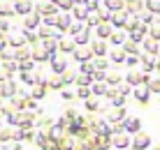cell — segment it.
I'll use <instances>...</instances> for the list:
<instances>
[{"label":"cell","mask_w":160,"mask_h":150,"mask_svg":"<svg viewBox=\"0 0 160 150\" xmlns=\"http://www.w3.org/2000/svg\"><path fill=\"white\" fill-rule=\"evenodd\" d=\"M130 146H132V150H146L148 146H151V136L146 134V132H137V134H132V138H130Z\"/></svg>","instance_id":"6da1fadb"},{"label":"cell","mask_w":160,"mask_h":150,"mask_svg":"<svg viewBox=\"0 0 160 150\" xmlns=\"http://www.w3.org/2000/svg\"><path fill=\"white\" fill-rule=\"evenodd\" d=\"M135 97L139 104H148V99H151V90H148V86H144V83H139V86H135Z\"/></svg>","instance_id":"7a4b0ae2"},{"label":"cell","mask_w":160,"mask_h":150,"mask_svg":"<svg viewBox=\"0 0 160 150\" xmlns=\"http://www.w3.org/2000/svg\"><path fill=\"white\" fill-rule=\"evenodd\" d=\"M156 60H158V55H153V53H146V51L139 53V63L144 65V72H153L156 69Z\"/></svg>","instance_id":"3957f363"},{"label":"cell","mask_w":160,"mask_h":150,"mask_svg":"<svg viewBox=\"0 0 160 150\" xmlns=\"http://www.w3.org/2000/svg\"><path fill=\"white\" fill-rule=\"evenodd\" d=\"M142 44V51H146V53H153V55H158V51H160V42H156L153 37H144V40L139 42Z\"/></svg>","instance_id":"277c9868"},{"label":"cell","mask_w":160,"mask_h":150,"mask_svg":"<svg viewBox=\"0 0 160 150\" xmlns=\"http://www.w3.org/2000/svg\"><path fill=\"white\" fill-rule=\"evenodd\" d=\"M123 129L128 134H137L142 129V120L139 118H123Z\"/></svg>","instance_id":"5b68a950"},{"label":"cell","mask_w":160,"mask_h":150,"mask_svg":"<svg viewBox=\"0 0 160 150\" xmlns=\"http://www.w3.org/2000/svg\"><path fill=\"white\" fill-rule=\"evenodd\" d=\"M146 35H148V26L142 23V21H139V26H137V28H132V30H130V40H135V42H142Z\"/></svg>","instance_id":"8992f818"},{"label":"cell","mask_w":160,"mask_h":150,"mask_svg":"<svg viewBox=\"0 0 160 150\" xmlns=\"http://www.w3.org/2000/svg\"><path fill=\"white\" fill-rule=\"evenodd\" d=\"M114 146L121 148V150H125V148L130 146V134L125 129L123 132H116V134H114Z\"/></svg>","instance_id":"52a82bcc"},{"label":"cell","mask_w":160,"mask_h":150,"mask_svg":"<svg viewBox=\"0 0 160 150\" xmlns=\"http://www.w3.org/2000/svg\"><path fill=\"white\" fill-rule=\"evenodd\" d=\"M123 7H128V12L130 14H139V12H144V0H123Z\"/></svg>","instance_id":"ba28073f"},{"label":"cell","mask_w":160,"mask_h":150,"mask_svg":"<svg viewBox=\"0 0 160 150\" xmlns=\"http://www.w3.org/2000/svg\"><path fill=\"white\" fill-rule=\"evenodd\" d=\"M121 49H123L125 53H135V55H139V53H142V44H139V42H135V40H125L123 44H121Z\"/></svg>","instance_id":"9c48e42d"},{"label":"cell","mask_w":160,"mask_h":150,"mask_svg":"<svg viewBox=\"0 0 160 150\" xmlns=\"http://www.w3.org/2000/svg\"><path fill=\"white\" fill-rule=\"evenodd\" d=\"M137 26H139V14H128V16H125V23H123L125 32H130L132 28H137Z\"/></svg>","instance_id":"30bf717a"},{"label":"cell","mask_w":160,"mask_h":150,"mask_svg":"<svg viewBox=\"0 0 160 150\" xmlns=\"http://www.w3.org/2000/svg\"><path fill=\"white\" fill-rule=\"evenodd\" d=\"M125 16H128V12H121V9H116V12H112V23L116 26V28H123Z\"/></svg>","instance_id":"8fae6325"},{"label":"cell","mask_w":160,"mask_h":150,"mask_svg":"<svg viewBox=\"0 0 160 150\" xmlns=\"http://www.w3.org/2000/svg\"><path fill=\"white\" fill-rule=\"evenodd\" d=\"M142 74H144V72H139V69H132V72H128L125 81H128L130 86H139V83H142Z\"/></svg>","instance_id":"7c38bea8"},{"label":"cell","mask_w":160,"mask_h":150,"mask_svg":"<svg viewBox=\"0 0 160 150\" xmlns=\"http://www.w3.org/2000/svg\"><path fill=\"white\" fill-rule=\"evenodd\" d=\"M109 40L116 44V46H121V44L128 40V32H125V30H116V32H112V35H109Z\"/></svg>","instance_id":"4fadbf2b"},{"label":"cell","mask_w":160,"mask_h":150,"mask_svg":"<svg viewBox=\"0 0 160 150\" xmlns=\"http://www.w3.org/2000/svg\"><path fill=\"white\" fill-rule=\"evenodd\" d=\"M98 35H100L102 40L109 37V35H112V26H109L107 21H100V23H98Z\"/></svg>","instance_id":"5bb4252c"},{"label":"cell","mask_w":160,"mask_h":150,"mask_svg":"<svg viewBox=\"0 0 160 150\" xmlns=\"http://www.w3.org/2000/svg\"><path fill=\"white\" fill-rule=\"evenodd\" d=\"M144 7L148 12H153L156 16H160V0H144Z\"/></svg>","instance_id":"9a60e30c"},{"label":"cell","mask_w":160,"mask_h":150,"mask_svg":"<svg viewBox=\"0 0 160 150\" xmlns=\"http://www.w3.org/2000/svg\"><path fill=\"white\" fill-rule=\"evenodd\" d=\"M109 12H116V9H123V0H104Z\"/></svg>","instance_id":"2e32d148"},{"label":"cell","mask_w":160,"mask_h":150,"mask_svg":"<svg viewBox=\"0 0 160 150\" xmlns=\"http://www.w3.org/2000/svg\"><path fill=\"white\" fill-rule=\"evenodd\" d=\"M148 37H153L156 42H160V23H153V26H148Z\"/></svg>","instance_id":"e0dca14e"},{"label":"cell","mask_w":160,"mask_h":150,"mask_svg":"<svg viewBox=\"0 0 160 150\" xmlns=\"http://www.w3.org/2000/svg\"><path fill=\"white\" fill-rule=\"evenodd\" d=\"M112 60H114V63H123V60H125V51H123V49H114V51H112Z\"/></svg>","instance_id":"ac0fdd59"},{"label":"cell","mask_w":160,"mask_h":150,"mask_svg":"<svg viewBox=\"0 0 160 150\" xmlns=\"http://www.w3.org/2000/svg\"><path fill=\"white\" fill-rule=\"evenodd\" d=\"M121 79H123V76H121L118 72H109V74H107V81H109V86H116V83H121Z\"/></svg>","instance_id":"d6986e66"},{"label":"cell","mask_w":160,"mask_h":150,"mask_svg":"<svg viewBox=\"0 0 160 150\" xmlns=\"http://www.w3.org/2000/svg\"><path fill=\"white\" fill-rule=\"evenodd\" d=\"M93 51H95L98 55H104V53H107V44H104L102 40H100V42H95V44H93Z\"/></svg>","instance_id":"ffe728a7"},{"label":"cell","mask_w":160,"mask_h":150,"mask_svg":"<svg viewBox=\"0 0 160 150\" xmlns=\"http://www.w3.org/2000/svg\"><path fill=\"white\" fill-rule=\"evenodd\" d=\"M123 118H125V109L123 106H116V111L112 113V120L116 123V120H123Z\"/></svg>","instance_id":"44dd1931"},{"label":"cell","mask_w":160,"mask_h":150,"mask_svg":"<svg viewBox=\"0 0 160 150\" xmlns=\"http://www.w3.org/2000/svg\"><path fill=\"white\" fill-rule=\"evenodd\" d=\"M148 90H151V92H160V76L148 81Z\"/></svg>","instance_id":"7402d4cb"},{"label":"cell","mask_w":160,"mask_h":150,"mask_svg":"<svg viewBox=\"0 0 160 150\" xmlns=\"http://www.w3.org/2000/svg\"><path fill=\"white\" fill-rule=\"evenodd\" d=\"M74 55H77L79 60H88V55H91V51H88V49H77V51H74Z\"/></svg>","instance_id":"603a6c76"},{"label":"cell","mask_w":160,"mask_h":150,"mask_svg":"<svg viewBox=\"0 0 160 150\" xmlns=\"http://www.w3.org/2000/svg\"><path fill=\"white\" fill-rule=\"evenodd\" d=\"M93 92H95V95H104V92H107V83H95V86H93Z\"/></svg>","instance_id":"cb8c5ba5"},{"label":"cell","mask_w":160,"mask_h":150,"mask_svg":"<svg viewBox=\"0 0 160 150\" xmlns=\"http://www.w3.org/2000/svg\"><path fill=\"white\" fill-rule=\"evenodd\" d=\"M74 14L79 16V19H86V16H88V9H86V7H77V9H74Z\"/></svg>","instance_id":"d4e9b609"},{"label":"cell","mask_w":160,"mask_h":150,"mask_svg":"<svg viewBox=\"0 0 160 150\" xmlns=\"http://www.w3.org/2000/svg\"><path fill=\"white\" fill-rule=\"evenodd\" d=\"M130 92H132V90H130V83H128V86H121V88H118V95H123V97H128Z\"/></svg>","instance_id":"484cf974"},{"label":"cell","mask_w":160,"mask_h":150,"mask_svg":"<svg viewBox=\"0 0 160 150\" xmlns=\"http://www.w3.org/2000/svg\"><path fill=\"white\" fill-rule=\"evenodd\" d=\"M104 95H107L109 99H114V97L118 95V90H116V88H107V92H104Z\"/></svg>","instance_id":"4316f807"},{"label":"cell","mask_w":160,"mask_h":150,"mask_svg":"<svg viewBox=\"0 0 160 150\" xmlns=\"http://www.w3.org/2000/svg\"><path fill=\"white\" fill-rule=\"evenodd\" d=\"M60 49H63V51H72L74 46H72V42H68V40H65L63 44H60Z\"/></svg>","instance_id":"83f0119b"},{"label":"cell","mask_w":160,"mask_h":150,"mask_svg":"<svg viewBox=\"0 0 160 150\" xmlns=\"http://www.w3.org/2000/svg\"><path fill=\"white\" fill-rule=\"evenodd\" d=\"M28 9H30V5H28V2H19V12H21V14H26Z\"/></svg>","instance_id":"f1b7e54d"},{"label":"cell","mask_w":160,"mask_h":150,"mask_svg":"<svg viewBox=\"0 0 160 150\" xmlns=\"http://www.w3.org/2000/svg\"><path fill=\"white\" fill-rule=\"evenodd\" d=\"M86 106H88V111H95V109H98V102H95V99H88Z\"/></svg>","instance_id":"f546056e"},{"label":"cell","mask_w":160,"mask_h":150,"mask_svg":"<svg viewBox=\"0 0 160 150\" xmlns=\"http://www.w3.org/2000/svg\"><path fill=\"white\" fill-rule=\"evenodd\" d=\"M88 23H91V26H98V23H100V19H98L95 14H91V16H88Z\"/></svg>","instance_id":"4dcf8cb0"},{"label":"cell","mask_w":160,"mask_h":150,"mask_svg":"<svg viewBox=\"0 0 160 150\" xmlns=\"http://www.w3.org/2000/svg\"><path fill=\"white\" fill-rule=\"evenodd\" d=\"M95 67H100V69H104V67H107V60H104V58H100V60H95Z\"/></svg>","instance_id":"1f68e13d"},{"label":"cell","mask_w":160,"mask_h":150,"mask_svg":"<svg viewBox=\"0 0 160 150\" xmlns=\"http://www.w3.org/2000/svg\"><path fill=\"white\" fill-rule=\"evenodd\" d=\"M26 23H28V28L37 26V16H28V21H26Z\"/></svg>","instance_id":"d6a6232c"},{"label":"cell","mask_w":160,"mask_h":150,"mask_svg":"<svg viewBox=\"0 0 160 150\" xmlns=\"http://www.w3.org/2000/svg\"><path fill=\"white\" fill-rule=\"evenodd\" d=\"M53 67H56V72H63L65 69V63H63V60H58V63H53Z\"/></svg>","instance_id":"836d02e7"},{"label":"cell","mask_w":160,"mask_h":150,"mask_svg":"<svg viewBox=\"0 0 160 150\" xmlns=\"http://www.w3.org/2000/svg\"><path fill=\"white\" fill-rule=\"evenodd\" d=\"M88 40V35H86V32H79V35H77V42H81V44H84Z\"/></svg>","instance_id":"e575fe53"},{"label":"cell","mask_w":160,"mask_h":150,"mask_svg":"<svg viewBox=\"0 0 160 150\" xmlns=\"http://www.w3.org/2000/svg\"><path fill=\"white\" fill-rule=\"evenodd\" d=\"M88 92H91V90H88V86H81V90H79V95H81V97H88Z\"/></svg>","instance_id":"d590c367"},{"label":"cell","mask_w":160,"mask_h":150,"mask_svg":"<svg viewBox=\"0 0 160 150\" xmlns=\"http://www.w3.org/2000/svg\"><path fill=\"white\" fill-rule=\"evenodd\" d=\"M35 58H37V60H44V58H47V53H44V51H37Z\"/></svg>","instance_id":"8d00e7d4"},{"label":"cell","mask_w":160,"mask_h":150,"mask_svg":"<svg viewBox=\"0 0 160 150\" xmlns=\"http://www.w3.org/2000/svg\"><path fill=\"white\" fill-rule=\"evenodd\" d=\"M88 81H91V76H81V79H79V83H81V86H86Z\"/></svg>","instance_id":"74e56055"},{"label":"cell","mask_w":160,"mask_h":150,"mask_svg":"<svg viewBox=\"0 0 160 150\" xmlns=\"http://www.w3.org/2000/svg\"><path fill=\"white\" fill-rule=\"evenodd\" d=\"M156 72H158V74H160V58L156 60Z\"/></svg>","instance_id":"f35d334b"},{"label":"cell","mask_w":160,"mask_h":150,"mask_svg":"<svg viewBox=\"0 0 160 150\" xmlns=\"http://www.w3.org/2000/svg\"><path fill=\"white\" fill-rule=\"evenodd\" d=\"M153 150H160V141L156 143V146H153Z\"/></svg>","instance_id":"ab89813d"},{"label":"cell","mask_w":160,"mask_h":150,"mask_svg":"<svg viewBox=\"0 0 160 150\" xmlns=\"http://www.w3.org/2000/svg\"><path fill=\"white\" fill-rule=\"evenodd\" d=\"M158 58H160V51H158Z\"/></svg>","instance_id":"60d3db41"}]
</instances>
